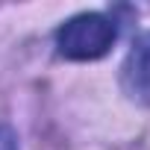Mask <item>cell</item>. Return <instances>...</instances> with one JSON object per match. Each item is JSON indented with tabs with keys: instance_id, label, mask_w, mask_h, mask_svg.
Wrapping results in <instances>:
<instances>
[{
	"instance_id": "3",
	"label": "cell",
	"mask_w": 150,
	"mask_h": 150,
	"mask_svg": "<svg viewBox=\"0 0 150 150\" xmlns=\"http://www.w3.org/2000/svg\"><path fill=\"white\" fill-rule=\"evenodd\" d=\"M0 150H18V135L6 124H0Z\"/></svg>"
},
{
	"instance_id": "1",
	"label": "cell",
	"mask_w": 150,
	"mask_h": 150,
	"mask_svg": "<svg viewBox=\"0 0 150 150\" xmlns=\"http://www.w3.org/2000/svg\"><path fill=\"white\" fill-rule=\"evenodd\" d=\"M118 24L103 12H80L56 30V50L71 62H94L112 50Z\"/></svg>"
},
{
	"instance_id": "2",
	"label": "cell",
	"mask_w": 150,
	"mask_h": 150,
	"mask_svg": "<svg viewBox=\"0 0 150 150\" xmlns=\"http://www.w3.org/2000/svg\"><path fill=\"white\" fill-rule=\"evenodd\" d=\"M121 88L129 100L150 106V30L141 33L124 56Z\"/></svg>"
}]
</instances>
